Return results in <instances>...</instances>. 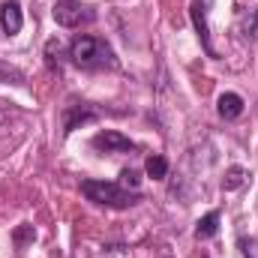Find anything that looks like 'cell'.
<instances>
[{"mask_svg":"<svg viewBox=\"0 0 258 258\" xmlns=\"http://www.w3.org/2000/svg\"><path fill=\"white\" fill-rule=\"evenodd\" d=\"M69 60L78 66V69H87V72H99V69H114L117 57L111 51V45L99 36H75L72 45H69Z\"/></svg>","mask_w":258,"mask_h":258,"instance_id":"obj_1","label":"cell"},{"mask_svg":"<svg viewBox=\"0 0 258 258\" xmlns=\"http://www.w3.org/2000/svg\"><path fill=\"white\" fill-rule=\"evenodd\" d=\"M81 192L87 195V201L99 207H111V210H126L141 201L138 192H129L120 183H105V180H81Z\"/></svg>","mask_w":258,"mask_h":258,"instance_id":"obj_2","label":"cell"},{"mask_svg":"<svg viewBox=\"0 0 258 258\" xmlns=\"http://www.w3.org/2000/svg\"><path fill=\"white\" fill-rule=\"evenodd\" d=\"M51 15L60 27H81V24H90L96 18V12L90 6H84L81 0H57Z\"/></svg>","mask_w":258,"mask_h":258,"instance_id":"obj_3","label":"cell"},{"mask_svg":"<svg viewBox=\"0 0 258 258\" xmlns=\"http://www.w3.org/2000/svg\"><path fill=\"white\" fill-rule=\"evenodd\" d=\"M93 147L102 150V153H132L135 144L129 141L126 135H120L117 129H102L93 135Z\"/></svg>","mask_w":258,"mask_h":258,"instance_id":"obj_4","label":"cell"},{"mask_svg":"<svg viewBox=\"0 0 258 258\" xmlns=\"http://www.w3.org/2000/svg\"><path fill=\"white\" fill-rule=\"evenodd\" d=\"M21 24H24L21 6H18L15 0H6V3L0 6V27H3V33H6V36H15V33L21 30Z\"/></svg>","mask_w":258,"mask_h":258,"instance_id":"obj_5","label":"cell"},{"mask_svg":"<svg viewBox=\"0 0 258 258\" xmlns=\"http://www.w3.org/2000/svg\"><path fill=\"white\" fill-rule=\"evenodd\" d=\"M189 15H192V24H195V30H198V39H201L204 51H207L210 57H216V48H213V42H210V27H207V18H204V3H201V0H192Z\"/></svg>","mask_w":258,"mask_h":258,"instance_id":"obj_6","label":"cell"},{"mask_svg":"<svg viewBox=\"0 0 258 258\" xmlns=\"http://www.w3.org/2000/svg\"><path fill=\"white\" fill-rule=\"evenodd\" d=\"M93 117H96V111H93L90 105H66L63 132H72L78 123H87V120H93Z\"/></svg>","mask_w":258,"mask_h":258,"instance_id":"obj_7","label":"cell"},{"mask_svg":"<svg viewBox=\"0 0 258 258\" xmlns=\"http://www.w3.org/2000/svg\"><path fill=\"white\" fill-rule=\"evenodd\" d=\"M216 111H219V117L234 120V117H240V114H243V99H240L237 93H222V96H219V102H216Z\"/></svg>","mask_w":258,"mask_h":258,"instance_id":"obj_8","label":"cell"},{"mask_svg":"<svg viewBox=\"0 0 258 258\" xmlns=\"http://www.w3.org/2000/svg\"><path fill=\"white\" fill-rule=\"evenodd\" d=\"M240 36H246V39H252L258 30V9H243L240 12V18H237V27H234Z\"/></svg>","mask_w":258,"mask_h":258,"instance_id":"obj_9","label":"cell"},{"mask_svg":"<svg viewBox=\"0 0 258 258\" xmlns=\"http://www.w3.org/2000/svg\"><path fill=\"white\" fill-rule=\"evenodd\" d=\"M216 228H219V213H216V210H210L204 219H198L195 237H198V240H207V237H213V234H216Z\"/></svg>","mask_w":258,"mask_h":258,"instance_id":"obj_10","label":"cell"},{"mask_svg":"<svg viewBox=\"0 0 258 258\" xmlns=\"http://www.w3.org/2000/svg\"><path fill=\"white\" fill-rule=\"evenodd\" d=\"M147 174L153 177V180H162L165 174H168V162H165V156H159V153H153V156H147Z\"/></svg>","mask_w":258,"mask_h":258,"instance_id":"obj_11","label":"cell"},{"mask_svg":"<svg viewBox=\"0 0 258 258\" xmlns=\"http://www.w3.org/2000/svg\"><path fill=\"white\" fill-rule=\"evenodd\" d=\"M246 177H249V174H246V168L234 165V168H228V171H225V180H222V186H225L228 192H231V189H240V186L246 183Z\"/></svg>","mask_w":258,"mask_h":258,"instance_id":"obj_12","label":"cell"},{"mask_svg":"<svg viewBox=\"0 0 258 258\" xmlns=\"http://www.w3.org/2000/svg\"><path fill=\"white\" fill-rule=\"evenodd\" d=\"M60 54H63V48H60V42L57 39H48V45H45V63L51 66V69H60Z\"/></svg>","mask_w":258,"mask_h":258,"instance_id":"obj_13","label":"cell"},{"mask_svg":"<svg viewBox=\"0 0 258 258\" xmlns=\"http://www.w3.org/2000/svg\"><path fill=\"white\" fill-rule=\"evenodd\" d=\"M0 78L3 81H12V84H24V72L15 69V66H6V63H0Z\"/></svg>","mask_w":258,"mask_h":258,"instance_id":"obj_14","label":"cell"},{"mask_svg":"<svg viewBox=\"0 0 258 258\" xmlns=\"http://www.w3.org/2000/svg\"><path fill=\"white\" fill-rule=\"evenodd\" d=\"M12 237H15V246L21 249L27 240H33V237H36V231H33V225H21V228H15V234H12Z\"/></svg>","mask_w":258,"mask_h":258,"instance_id":"obj_15","label":"cell"},{"mask_svg":"<svg viewBox=\"0 0 258 258\" xmlns=\"http://www.w3.org/2000/svg\"><path fill=\"white\" fill-rule=\"evenodd\" d=\"M120 186H123V189H126V186L138 189V171H132V168H123V171H120Z\"/></svg>","mask_w":258,"mask_h":258,"instance_id":"obj_16","label":"cell"}]
</instances>
